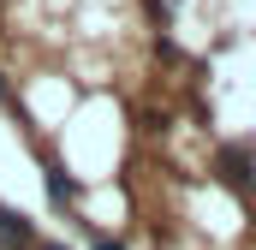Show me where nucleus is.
I'll return each instance as SVG.
<instances>
[{
    "label": "nucleus",
    "instance_id": "1",
    "mask_svg": "<svg viewBox=\"0 0 256 250\" xmlns=\"http://www.w3.org/2000/svg\"><path fill=\"white\" fill-rule=\"evenodd\" d=\"M220 179L238 190V196H256V167H250V155H238V149L220 155Z\"/></svg>",
    "mask_w": 256,
    "mask_h": 250
},
{
    "label": "nucleus",
    "instance_id": "2",
    "mask_svg": "<svg viewBox=\"0 0 256 250\" xmlns=\"http://www.w3.org/2000/svg\"><path fill=\"white\" fill-rule=\"evenodd\" d=\"M0 250H30V226L12 208H0Z\"/></svg>",
    "mask_w": 256,
    "mask_h": 250
},
{
    "label": "nucleus",
    "instance_id": "3",
    "mask_svg": "<svg viewBox=\"0 0 256 250\" xmlns=\"http://www.w3.org/2000/svg\"><path fill=\"white\" fill-rule=\"evenodd\" d=\"M48 190H54V202H66V196H72V190H78V185H72V179H66L60 167H48Z\"/></svg>",
    "mask_w": 256,
    "mask_h": 250
},
{
    "label": "nucleus",
    "instance_id": "4",
    "mask_svg": "<svg viewBox=\"0 0 256 250\" xmlns=\"http://www.w3.org/2000/svg\"><path fill=\"white\" fill-rule=\"evenodd\" d=\"M96 250H120V244H114V238H96Z\"/></svg>",
    "mask_w": 256,
    "mask_h": 250
},
{
    "label": "nucleus",
    "instance_id": "5",
    "mask_svg": "<svg viewBox=\"0 0 256 250\" xmlns=\"http://www.w3.org/2000/svg\"><path fill=\"white\" fill-rule=\"evenodd\" d=\"M42 250H66V244H42Z\"/></svg>",
    "mask_w": 256,
    "mask_h": 250
},
{
    "label": "nucleus",
    "instance_id": "6",
    "mask_svg": "<svg viewBox=\"0 0 256 250\" xmlns=\"http://www.w3.org/2000/svg\"><path fill=\"white\" fill-rule=\"evenodd\" d=\"M0 102H6V84H0Z\"/></svg>",
    "mask_w": 256,
    "mask_h": 250
}]
</instances>
